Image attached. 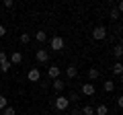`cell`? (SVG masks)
I'll list each match as a JSON object with an SVG mask.
<instances>
[{"label":"cell","mask_w":123,"mask_h":115,"mask_svg":"<svg viewBox=\"0 0 123 115\" xmlns=\"http://www.w3.org/2000/svg\"><path fill=\"white\" fill-rule=\"evenodd\" d=\"M66 76L68 78H76V76H78V68H76L74 64H70V66L66 68Z\"/></svg>","instance_id":"cell-9"},{"label":"cell","mask_w":123,"mask_h":115,"mask_svg":"<svg viewBox=\"0 0 123 115\" xmlns=\"http://www.w3.org/2000/svg\"><path fill=\"white\" fill-rule=\"evenodd\" d=\"M64 86H66V82H62V78H55V80H53V90L62 93V90H64Z\"/></svg>","instance_id":"cell-11"},{"label":"cell","mask_w":123,"mask_h":115,"mask_svg":"<svg viewBox=\"0 0 123 115\" xmlns=\"http://www.w3.org/2000/svg\"><path fill=\"white\" fill-rule=\"evenodd\" d=\"M117 107H119V109H121V107H123V97H121V95H119V97H117Z\"/></svg>","instance_id":"cell-26"},{"label":"cell","mask_w":123,"mask_h":115,"mask_svg":"<svg viewBox=\"0 0 123 115\" xmlns=\"http://www.w3.org/2000/svg\"><path fill=\"white\" fill-rule=\"evenodd\" d=\"M2 115H17V111H14V107H6V109H2Z\"/></svg>","instance_id":"cell-22"},{"label":"cell","mask_w":123,"mask_h":115,"mask_svg":"<svg viewBox=\"0 0 123 115\" xmlns=\"http://www.w3.org/2000/svg\"><path fill=\"white\" fill-rule=\"evenodd\" d=\"M6 35V29H4V25H0V37H4Z\"/></svg>","instance_id":"cell-27"},{"label":"cell","mask_w":123,"mask_h":115,"mask_svg":"<svg viewBox=\"0 0 123 115\" xmlns=\"http://www.w3.org/2000/svg\"><path fill=\"white\" fill-rule=\"evenodd\" d=\"M53 107H55L57 111H66L68 107H70V101H68V97H55V101H53Z\"/></svg>","instance_id":"cell-2"},{"label":"cell","mask_w":123,"mask_h":115,"mask_svg":"<svg viewBox=\"0 0 123 115\" xmlns=\"http://www.w3.org/2000/svg\"><path fill=\"white\" fill-rule=\"evenodd\" d=\"M80 113L82 115H94V107L92 105H84L82 109H80Z\"/></svg>","instance_id":"cell-12"},{"label":"cell","mask_w":123,"mask_h":115,"mask_svg":"<svg viewBox=\"0 0 123 115\" xmlns=\"http://www.w3.org/2000/svg\"><path fill=\"white\" fill-rule=\"evenodd\" d=\"M98 76H101V72H98L97 68H90V70H88V78H90V80H97Z\"/></svg>","instance_id":"cell-16"},{"label":"cell","mask_w":123,"mask_h":115,"mask_svg":"<svg viewBox=\"0 0 123 115\" xmlns=\"http://www.w3.org/2000/svg\"><path fill=\"white\" fill-rule=\"evenodd\" d=\"M94 93H97V89H94V84H92V82H84L82 84V95H84V97H92Z\"/></svg>","instance_id":"cell-4"},{"label":"cell","mask_w":123,"mask_h":115,"mask_svg":"<svg viewBox=\"0 0 123 115\" xmlns=\"http://www.w3.org/2000/svg\"><path fill=\"white\" fill-rule=\"evenodd\" d=\"M113 74H115V76H121V74H123V66H121V62H115V64H113Z\"/></svg>","instance_id":"cell-13"},{"label":"cell","mask_w":123,"mask_h":115,"mask_svg":"<svg viewBox=\"0 0 123 115\" xmlns=\"http://www.w3.org/2000/svg\"><path fill=\"white\" fill-rule=\"evenodd\" d=\"M113 56L117 58V60H119V58L123 56V47H121V43H117V45H115V47H113Z\"/></svg>","instance_id":"cell-14"},{"label":"cell","mask_w":123,"mask_h":115,"mask_svg":"<svg viewBox=\"0 0 123 115\" xmlns=\"http://www.w3.org/2000/svg\"><path fill=\"white\" fill-rule=\"evenodd\" d=\"M47 74H49V78H60V74H62V68L60 66H49V70H47Z\"/></svg>","instance_id":"cell-8"},{"label":"cell","mask_w":123,"mask_h":115,"mask_svg":"<svg viewBox=\"0 0 123 115\" xmlns=\"http://www.w3.org/2000/svg\"><path fill=\"white\" fill-rule=\"evenodd\" d=\"M94 115H109V107L107 105H97V109H94Z\"/></svg>","instance_id":"cell-10"},{"label":"cell","mask_w":123,"mask_h":115,"mask_svg":"<svg viewBox=\"0 0 123 115\" xmlns=\"http://www.w3.org/2000/svg\"><path fill=\"white\" fill-rule=\"evenodd\" d=\"M4 8H14V2L12 0H4Z\"/></svg>","instance_id":"cell-25"},{"label":"cell","mask_w":123,"mask_h":115,"mask_svg":"<svg viewBox=\"0 0 123 115\" xmlns=\"http://www.w3.org/2000/svg\"><path fill=\"white\" fill-rule=\"evenodd\" d=\"M6 107H8V99H6L4 95H0V111L6 109Z\"/></svg>","instance_id":"cell-19"},{"label":"cell","mask_w":123,"mask_h":115,"mask_svg":"<svg viewBox=\"0 0 123 115\" xmlns=\"http://www.w3.org/2000/svg\"><path fill=\"white\" fill-rule=\"evenodd\" d=\"M68 101H70V103H76V101H78V93H70Z\"/></svg>","instance_id":"cell-23"},{"label":"cell","mask_w":123,"mask_h":115,"mask_svg":"<svg viewBox=\"0 0 123 115\" xmlns=\"http://www.w3.org/2000/svg\"><path fill=\"white\" fill-rule=\"evenodd\" d=\"M18 41H21L23 45H27V43L31 41V35H29V33H21V37H18Z\"/></svg>","instance_id":"cell-18"},{"label":"cell","mask_w":123,"mask_h":115,"mask_svg":"<svg viewBox=\"0 0 123 115\" xmlns=\"http://www.w3.org/2000/svg\"><path fill=\"white\" fill-rule=\"evenodd\" d=\"M35 39L39 41V43H43V41L47 39V33H45V31H37V33H35Z\"/></svg>","instance_id":"cell-17"},{"label":"cell","mask_w":123,"mask_h":115,"mask_svg":"<svg viewBox=\"0 0 123 115\" xmlns=\"http://www.w3.org/2000/svg\"><path fill=\"white\" fill-rule=\"evenodd\" d=\"M10 66H12V64H10L8 60H6L4 64H0V72H8V70H10Z\"/></svg>","instance_id":"cell-21"},{"label":"cell","mask_w":123,"mask_h":115,"mask_svg":"<svg viewBox=\"0 0 123 115\" xmlns=\"http://www.w3.org/2000/svg\"><path fill=\"white\" fill-rule=\"evenodd\" d=\"M8 62L14 64V66L21 64V62H23V53H21V51H12V53H10V58H8Z\"/></svg>","instance_id":"cell-7"},{"label":"cell","mask_w":123,"mask_h":115,"mask_svg":"<svg viewBox=\"0 0 123 115\" xmlns=\"http://www.w3.org/2000/svg\"><path fill=\"white\" fill-rule=\"evenodd\" d=\"M70 115H82V113H80V109H72V113Z\"/></svg>","instance_id":"cell-28"},{"label":"cell","mask_w":123,"mask_h":115,"mask_svg":"<svg viewBox=\"0 0 123 115\" xmlns=\"http://www.w3.org/2000/svg\"><path fill=\"white\" fill-rule=\"evenodd\" d=\"M105 37H107V29L103 25H97L94 29H92V39L94 41H103Z\"/></svg>","instance_id":"cell-3"},{"label":"cell","mask_w":123,"mask_h":115,"mask_svg":"<svg viewBox=\"0 0 123 115\" xmlns=\"http://www.w3.org/2000/svg\"><path fill=\"white\" fill-rule=\"evenodd\" d=\"M6 60H8V56H6V51H0V64H4Z\"/></svg>","instance_id":"cell-24"},{"label":"cell","mask_w":123,"mask_h":115,"mask_svg":"<svg viewBox=\"0 0 123 115\" xmlns=\"http://www.w3.org/2000/svg\"><path fill=\"white\" fill-rule=\"evenodd\" d=\"M103 89H105L107 93H113V90H115V82H113V80H107V82L103 84Z\"/></svg>","instance_id":"cell-15"},{"label":"cell","mask_w":123,"mask_h":115,"mask_svg":"<svg viewBox=\"0 0 123 115\" xmlns=\"http://www.w3.org/2000/svg\"><path fill=\"white\" fill-rule=\"evenodd\" d=\"M49 45H51L53 51H62V49L66 47V41H64V37H62V35H53L51 39H49Z\"/></svg>","instance_id":"cell-1"},{"label":"cell","mask_w":123,"mask_h":115,"mask_svg":"<svg viewBox=\"0 0 123 115\" xmlns=\"http://www.w3.org/2000/svg\"><path fill=\"white\" fill-rule=\"evenodd\" d=\"M27 78H29V82H39L41 72L37 70V68H31V70H29V74H27Z\"/></svg>","instance_id":"cell-5"},{"label":"cell","mask_w":123,"mask_h":115,"mask_svg":"<svg viewBox=\"0 0 123 115\" xmlns=\"http://www.w3.org/2000/svg\"><path fill=\"white\" fill-rule=\"evenodd\" d=\"M35 58H37V62L45 64V62H47V60H49V51H45V49H37Z\"/></svg>","instance_id":"cell-6"},{"label":"cell","mask_w":123,"mask_h":115,"mask_svg":"<svg viewBox=\"0 0 123 115\" xmlns=\"http://www.w3.org/2000/svg\"><path fill=\"white\" fill-rule=\"evenodd\" d=\"M119 13H121V10H119V8H117V6H115V8H113V10H111V13H109V17H111V19H113V21H117V19H119Z\"/></svg>","instance_id":"cell-20"}]
</instances>
